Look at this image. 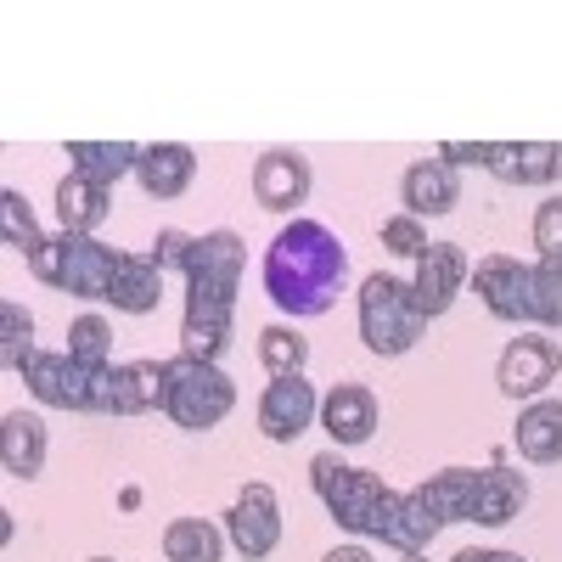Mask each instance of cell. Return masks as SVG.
<instances>
[{"mask_svg": "<svg viewBox=\"0 0 562 562\" xmlns=\"http://www.w3.org/2000/svg\"><path fill=\"white\" fill-rule=\"evenodd\" d=\"M344 276H349V248L338 243V231L321 220H304V214L276 231L265 248V265H259L270 304L293 321H315L333 310L344 293Z\"/></svg>", "mask_w": 562, "mask_h": 562, "instance_id": "1", "label": "cell"}, {"mask_svg": "<svg viewBox=\"0 0 562 562\" xmlns=\"http://www.w3.org/2000/svg\"><path fill=\"white\" fill-rule=\"evenodd\" d=\"M248 248L237 231H209L192 237L186 254V315H180V355L214 360L231 349V326H237V288H243Z\"/></svg>", "mask_w": 562, "mask_h": 562, "instance_id": "2", "label": "cell"}, {"mask_svg": "<svg viewBox=\"0 0 562 562\" xmlns=\"http://www.w3.org/2000/svg\"><path fill=\"white\" fill-rule=\"evenodd\" d=\"M310 484H315V495H321V506H326V518H333L344 535L378 540L389 484L371 473V467H349L338 450H321V456L310 461Z\"/></svg>", "mask_w": 562, "mask_h": 562, "instance_id": "3", "label": "cell"}, {"mask_svg": "<svg viewBox=\"0 0 562 562\" xmlns=\"http://www.w3.org/2000/svg\"><path fill=\"white\" fill-rule=\"evenodd\" d=\"M29 270L57 293H74V299H90V304H108L113 293V270H119V254L97 237H79V231H57L45 237L34 254H29Z\"/></svg>", "mask_w": 562, "mask_h": 562, "instance_id": "4", "label": "cell"}, {"mask_svg": "<svg viewBox=\"0 0 562 562\" xmlns=\"http://www.w3.org/2000/svg\"><path fill=\"white\" fill-rule=\"evenodd\" d=\"M422 333H428V315H422L411 281L371 270L360 281V344L383 360H400V355L416 349Z\"/></svg>", "mask_w": 562, "mask_h": 562, "instance_id": "5", "label": "cell"}, {"mask_svg": "<svg viewBox=\"0 0 562 562\" xmlns=\"http://www.w3.org/2000/svg\"><path fill=\"white\" fill-rule=\"evenodd\" d=\"M164 378H169V400H164V416L186 434H209L231 416L237 405V383L225 378L214 360H198V355H175L164 360Z\"/></svg>", "mask_w": 562, "mask_h": 562, "instance_id": "6", "label": "cell"}, {"mask_svg": "<svg viewBox=\"0 0 562 562\" xmlns=\"http://www.w3.org/2000/svg\"><path fill=\"white\" fill-rule=\"evenodd\" d=\"M23 383L40 405L52 411H97V416H113V371H90L79 366L68 349H34L23 360Z\"/></svg>", "mask_w": 562, "mask_h": 562, "instance_id": "7", "label": "cell"}, {"mask_svg": "<svg viewBox=\"0 0 562 562\" xmlns=\"http://www.w3.org/2000/svg\"><path fill=\"white\" fill-rule=\"evenodd\" d=\"M557 371H562V344L546 338V333H524L501 349L495 383H501L506 400H540L557 383Z\"/></svg>", "mask_w": 562, "mask_h": 562, "instance_id": "8", "label": "cell"}, {"mask_svg": "<svg viewBox=\"0 0 562 562\" xmlns=\"http://www.w3.org/2000/svg\"><path fill=\"white\" fill-rule=\"evenodd\" d=\"M225 540L237 546L248 562H265L281 546V501H276L270 484L237 490V501H231V512H225Z\"/></svg>", "mask_w": 562, "mask_h": 562, "instance_id": "9", "label": "cell"}, {"mask_svg": "<svg viewBox=\"0 0 562 562\" xmlns=\"http://www.w3.org/2000/svg\"><path fill=\"white\" fill-rule=\"evenodd\" d=\"M473 293L484 299V310L506 326H535V304H529V265H518L512 254H490L473 265Z\"/></svg>", "mask_w": 562, "mask_h": 562, "instance_id": "10", "label": "cell"}, {"mask_svg": "<svg viewBox=\"0 0 562 562\" xmlns=\"http://www.w3.org/2000/svg\"><path fill=\"white\" fill-rule=\"evenodd\" d=\"M310 186H315V175H310V158H304L299 147H270V153H259V164H254V198H259V209L299 220Z\"/></svg>", "mask_w": 562, "mask_h": 562, "instance_id": "11", "label": "cell"}, {"mask_svg": "<svg viewBox=\"0 0 562 562\" xmlns=\"http://www.w3.org/2000/svg\"><path fill=\"white\" fill-rule=\"evenodd\" d=\"M321 416V400H315V383L310 378H270L265 394H259V428L270 445H293L299 434L315 428Z\"/></svg>", "mask_w": 562, "mask_h": 562, "instance_id": "12", "label": "cell"}, {"mask_svg": "<svg viewBox=\"0 0 562 562\" xmlns=\"http://www.w3.org/2000/svg\"><path fill=\"white\" fill-rule=\"evenodd\" d=\"M473 281V259H467V248H456V243H434L428 254L416 259V276H411V293H416V304H422V315L428 321H439L456 299H461V288Z\"/></svg>", "mask_w": 562, "mask_h": 562, "instance_id": "13", "label": "cell"}, {"mask_svg": "<svg viewBox=\"0 0 562 562\" xmlns=\"http://www.w3.org/2000/svg\"><path fill=\"white\" fill-rule=\"evenodd\" d=\"M321 428L333 439V450H355L378 434V394L366 383H338L321 400Z\"/></svg>", "mask_w": 562, "mask_h": 562, "instance_id": "14", "label": "cell"}, {"mask_svg": "<svg viewBox=\"0 0 562 562\" xmlns=\"http://www.w3.org/2000/svg\"><path fill=\"white\" fill-rule=\"evenodd\" d=\"M501 186H551L562 180V147L557 140H490V164Z\"/></svg>", "mask_w": 562, "mask_h": 562, "instance_id": "15", "label": "cell"}, {"mask_svg": "<svg viewBox=\"0 0 562 562\" xmlns=\"http://www.w3.org/2000/svg\"><path fill=\"white\" fill-rule=\"evenodd\" d=\"M135 180H140V192H147V198L175 203V198L192 192V180H198V153L186 147V140H153V147H140Z\"/></svg>", "mask_w": 562, "mask_h": 562, "instance_id": "16", "label": "cell"}, {"mask_svg": "<svg viewBox=\"0 0 562 562\" xmlns=\"http://www.w3.org/2000/svg\"><path fill=\"white\" fill-rule=\"evenodd\" d=\"M400 203L416 220H439V214H450L461 203V175L450 164H439V158H416L400 175Z\"/></svg>", "mask_w": 562, "mask_h": 562, "instance_id": "17", "label": "cell"}, {"mask_svg": "<svg viewBox=\"0 0 562 562\" xmlns=\"http://www.w3.org/2000/svg\"><path fill=\"white\" fill-rule=\"evenodd\" d=\"M512 445L529 467H557L562 461V400L540 394L518 411V428H512Z\"/></svg>", "mask_w": 562, "mask_h": 562, "instance_id": "18", "label": "cell"}, {"mask_svg": "<svg viewBox=\"0 0 562 562\" xmlns=\"http://www.w3.org/2000/svg\"><path fill=\"white\" fill-rule=\"evenodd\" d=\"M524 506H529V479L518 473V467H506V461H495V467H479L473 524H484V529H501V524H512V518H518Z\"/></svg>", "mask_w": 562, "mask_h": 562, "instance_id": "19", "label": "cell"}, {"mask_svg": "<svg viewBox=\"0 0 562 562\" xmlns=\"http://www.w3.org/2000/svg\"><path fill=\"white\" fill-rule=\"evenodd\" d=\"M108 304H113L119 315H153V310L164 304V265H158L153 254H119Z\"/></svg>", "mask_w": 562, "mask_h": 562, "instance_id": "20", "label": "cell"}, {"mask_svg": "<svg viewBox=\"0 0 562 562\" xmlns=\"http://www.w3.org/2000/svg\"><path fill=\"white\" fill-rule=\"evenodd\" d=\"M0 467L12 479H40L45 467V416L40 411H7L0 416Z\"/></svg>", "mask_w": 562, "mask_h": 562, "instance_id": "21", "label": "cell"}, {"mask_svg": "<svg viewBox=\"0 0 562 562\" xmlns=\"http://www.w3.org/2000/svg\"><path fill=\"white\" fill-rule=\"evenodd\" d=\"M164 400H169L164 360H124V366H113V416H147V411H164Z\"/></svg>", "mask_w": 562, "mask_h": 562, "instance_id": "22", "label": "cell"}, {"mask_svg": "<svg viewBox=\"0 0 562 562\" xmlns=\"http://www.w3.org/2000/svg\"><path fill=\"white\" fill-rule=\"evenodd\" d=\"M113 214V186H97V180H85V175H63L57 186V220L63 231H79V237H97V225Z\"/></svg>", "mask_w": 562, "mask_h": 562, "instance_id": "23", "label": "cell"}, {"mask_svg": "<svg viewBox=\"0 0 562 562\" xmlns=\"http://www.w3.org/2000/svg\"><path fill=\"white\" fill-rule=\"evenodd\" d=\"M416 495L428 501V512L439 518V529L450 524H473V495H479V467H445L428 484H416Z\"/></svg>", "mask_w": 562, "mask_h": 562, "instance_id": "24", "label": "cell"}, {"mask_svg": "<svg viewBox=\"0 0 562 562\" xmlns=\"http://www.w3.org/2000/svg\"><path fill=\"white\" fill-rule=\"evenodd\" d=\"M135 164H140L135 140H68V169L97 186H119L124 175H135Z\"/></svg>", "mask_w": 562, "mask_h": 562, "instance_id": "25", "label": "cell"}, {"mask_svg": "<svg viewBox=\"0 0 562 562\" xmlns=\"http://www.w3.org/2000/svg\"><path fill=\"white\" fill-rule=\"evenodd\" d=\"M225 546V529L209 518H175L164 529V562H220Z\"/></svg>", "mask_w": 562, "mask_h": 562, "instance_id": "26", "label": "cell"}, {"mask_svg": "<svg viewBox=\"0 0 562 562\" xmlns=\"http://www.w3.org/2000/svg\"><path fill=\"white\" fill-rule=\"evenodd\" d=\"M259 360L270 378H304V366H310V338L299 333V326L288 321H276L259 333Z\"/></svg>", "mask_w": 562, "mask_h": 562, "instance_id": "27", "label": "cell"}, {"mask_svg": "<svg viewBox=\"0 0 562 562\" xmlns=\"http://www.w3.org/2000/svg\"><path fill=\"white\" fill-rule=\"evenodd\" d=\"M529 304L540 333H562V259H535L529 265Z\"/></svg>", "mask_w": 562, "mask_h": 562, "instance_id": "28", "label": "cell"}, {"mask_svg": "<svg viewBox=\"0 0 562 562\" xmlns=\"http://www.w3.org/2000/svg\"><path fill=\"white\" fill-rule=\"evenodd\" d=\"M0 243H7L12 254H23V259L45 243V231H40V220H34V209H29V198L18 192V186L0 192Z\"/></svg>", "mask_w": 562, "mask_h": 562, "instance_id": "29", "label": "cell"}, {"mask_svg": "<svg viewBox=\"0 0 562 562\" xmlns=\"http://www.w3.org/2000/svg\"><path fill=\"white\" fill-rule=\"evenodd\" d=\"M68 355L90 371H113V326H108V315H79L68 326Z\"/></svg>", "mask_w": 562, "mask_h": 562, "instance_id": "30", "label": "cell"}, {"mask_svg": "<svg viewBox=\"0 0 562 562\" xmlns=\"http://www.w3.org/2000/svg\"><path fill=\"white\" fill-rule=\"evenodd\" d=\"M29 355H34V315L18 299H7V304H0V366L23 371Z\"/></svg>", "mask_w": 562, "mask_h": 562, "instance_id": "31", "label": "cell"}, {"mask_svg": "<svg viewBox=\"0 0 562 562\" xmlns=\"http://www.w3.org/2000/svg\"><path fill=\"white\" fill-rule=\"evenodd\" d=\"M383 248L394 259H422L434 243H428V225H422L416 214H394V220H383Z\"/></svg>", "mask_w": 562, "mask_h": 562, "instance_id": "32", "label": "cell"}, {"mask_svg": "<svg viewBox=\"0 0 562 562\" xmlns=\"http://www.w3.org/2000/svg\"><path fill=\"white\" fill-rule=\"evenodd\" d=\"M535 248L540 259H562V198H546L535 209Z\"/></svg>", "mask_w": 562, "mask_h": 562, "instance_id": "33", "label": "cell"}, {"mask_svg": "<svg viewBox=\"0 0 562 562\" xmlns=\"http://www.w3.org/2000/svg\"><path fill=\"white\" fill-rule=\"evenodd\" d=\"M439 164H450V169H484L490 164V140H439Z\"/></svg>", "mask_w": 562, "mask_h": 562, "instance_id": "34", "label": "cell"}, {"mask_svg": "<svg viewBox=\"0 0 562 562\" xmlns=\"http://www.w3.org/2000/svg\"><path fill=\"white\" fill-rule=\"evenodd\" d=\"M186 254H192V237H186V231H158L153 259H158L164 270H186Z\"/></svg>", "mask_w": 562, "mask_h": 562, "instance_id": "35", "label": "cell"}, {"mask_svg": "<svg viewBox=\"0 0 562 562\" xmlns=\"http://www.w3.org/2000/svg\"><path fill=\"white\" fill-rule=\"evenodd\" d=\"M450 562H529V557H518V551H501V546H467V551H456Z\"/></svg>", "mask_w": 562, "mask_h": 562, "instance_id": "36", "label": "cell"}, {"mask_svg": "<svg viewBox=\"0 0 562 562\" xmlns=\"http://www.w3.org/2000/svg\"><path fill=\"white\" fill-rule=\"evenodd\" d=\"M321 562H378V557H371L366 546H333V551H326Z\"/></svg>", "mask_w": 562, "mask_h": 562, "instance_id": "37", "label": "cell"}, {"mask_svg": "<svg viewBox=\"0 0 562 562\" xmlns=\"http://www.w3.org/2000/svg\"><path fill=\"white\" fill-rule=\"evenodd\" d=\"M400 562H428V551H411V557H400Z\"/></svg>", "mask_w": 562, "mask_h": 562, "instance_id": "38", "label": "cell"}, {"mask_svg": "<svg viewBox=\"0 0 562 562\" xmlns=\"http://www.w3.org/2000/svg\"><path fill=\"white\" fill-rule=\"evenodd\" d=\"M90 562H113V557H90Z\"/></svg>", "mask_w": 562, "mask_h": 562, "instance_id": "39", "label": "cell"}]
</instances>
